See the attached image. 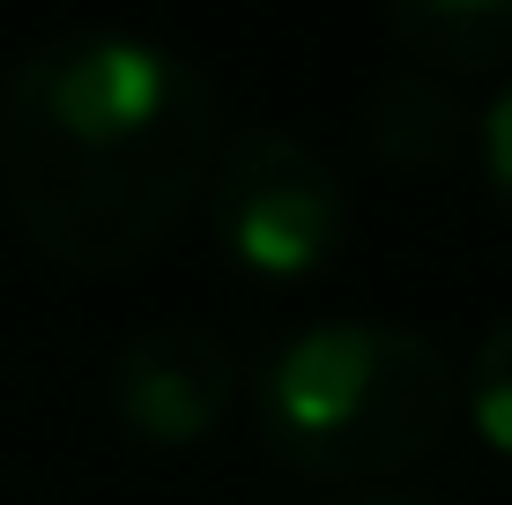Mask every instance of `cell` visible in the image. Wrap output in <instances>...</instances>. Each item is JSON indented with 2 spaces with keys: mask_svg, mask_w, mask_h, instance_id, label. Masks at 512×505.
<instances>
[{
  "mask_svg": "<svg viewBox=\"0 0 512 505\" xmlns=\"http://www.w3.org/2000/svg\"><path fill=\"white\" fill-rule=\"evenodd\" d=\"M334 505H446L431 491H409V483H364V491H342Z\"/></svg>",
  "mask_w": 512,
  "mask_h": 505,
  "instance_id": "obj_9",
  "label": "cell"
},
{
  "mask_svg": "<svg viewBox=\"0 0 512 505\" xmlns=\"http://www.w3.org/2000/svg\"><path fill=\"white\" fill-rule=\"evenodd\" d=\"M461 402H468V424L483 431V446L512 461V312L475 342L468 379H461Z\"/></svg>",
  "mask_w": 512,
  "mask_h": 505,
  "instance_id": "obj_7",
  "label": "cell"
},
{
  "mask_svg": "<svg viewBox=\"0 0 512 505\" xmlns=\"http://www.w3.org/2000/svg\"><path fill=\"white\" fill-rule=\"evenodd\" d=\"M386 30L446 75H490L512 60V0H394Z\"/></svg>",
  "mask_w": 512,
  "mask_h": 505,
  "instance_id": "obj_6",
  "label": "cell"
},
{
  "mask_svg": "<svg viewBox=\"0 0 512 505\" xmlns=\"http://www.w3.org/2000/svg\"><path fill=\"white\" fill-rule=\"evenodd\" d=\"M461 372L401 320H312L253 372V416L282 468L312 483H372L453 431Z\"/></svg>",
  "mask_w": 512,
  "mask_h": 505,
  "instance_id": "obj_2",
  "label": "cell"
},
{
  "mask_svg": "<svg viewBox=\"0 0 512 505\" xmlns=\"http://www.w3.org/2000/svg\"><path fill=\"white\" fill-rule=\"evenodd\" d=\"M364 134H372L379 164L409 171V179H431V171H446L453 156L468 149L475 119L468 104L446 90V82L431 75H386L372 104H364Z\"/></svg>",
  "mask_w": 512,
  "mask_h": 505,
  "instance_id": "obj_5",
  "label": "cell"
},
{
  "mask_svg": "<svg viewBox=\"0 0 512 505\" xmlns=\"http://www.w3.org/2000/svg\"><path fill=\"white\" fill-rule=\"evenodd\" d=\"M475 149H483V179H490V194H498V208L512 216V82L498 90V104L475 119Z\"/></svg>",
  "mask_w": 512,
  "mask_h": 505,
  "instance_id": "obj_8",
  "label": "cell"
},
{
  "mask_svg": "<svg viewBox=\"0 0 512 505\" xmlns=\"http://www.w3.org/2000/svg\"><path fill=\"white\" fill-rule=\"evenodd\" d=\"M208 223L245 275L305 283L342 253L349 194L312 142L282 127H245L223 142L216 171H208Z\"/></svg>",
  "mask_w": 512,
  "mask_h": 505,
  "instance_id": "obj_3",
  "label": "cell"
},
{
  "mask_svg": "<svg viewBox=\"0 0 512 505\" xmlns=\"http://www.w3.org/2000/svg\"><path fill=\"white\" fill-rule=\"evenodd\" d=\"M216 156V82L141 30H60L0 82V194L60 268L112 275L156 253Z\"/></svg>",
  "mask_w": 512,
  "mask_h": 505,
  "instance_id": "obj_1",
  "label": "cell"
},
{
  "mask_svg": "<svg viewBox=\"0 0 512 505\" xmlns=\"http://www.w3.org/2000/svg\"><path fill=\"white\" fill-rule=\"evenodd\" d=\"M238 394V357L216 327L164 320L112 357V416L141 446H193L223 424Z\"/></svg>",
  "mask_w": 512,
  "mask_h": 505,
  "instance_id": "obj_4",
  "label": "cell"
}]
</instances>
